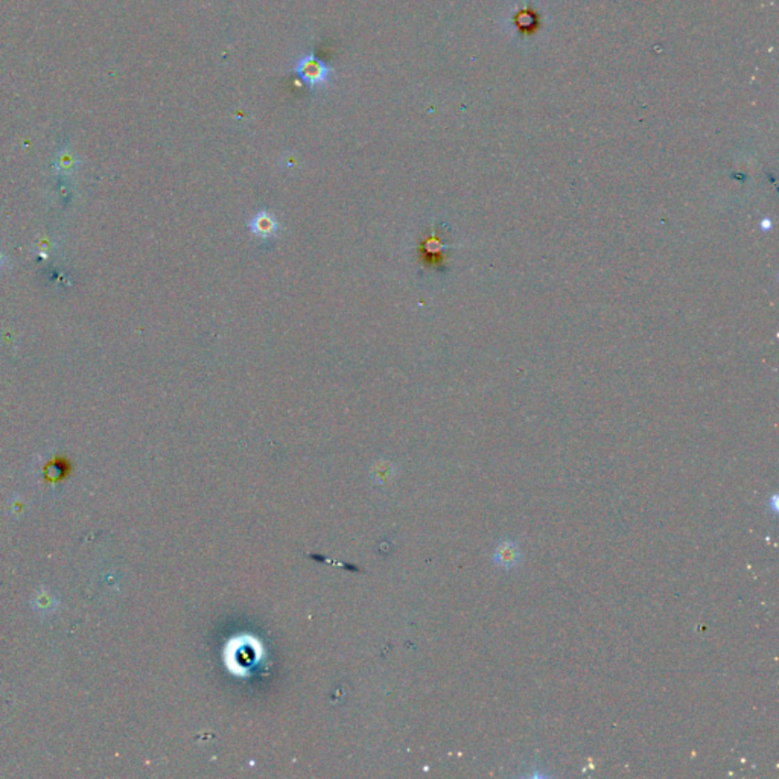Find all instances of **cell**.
<instances>
[{
  "label": "cell",
  "mask_w": 779,
  "mask_h": 779,
  "mask_svg": "<svg viewBox=\"0 0 779 779\" xmlns=\"http://www.w3.org/2000/svg\"><path fill=\"white\" fill-rule=\"evenodd\" d=\"M2 264H3V256H2V253H0V265H2Z\"/></svg>",
  "instance_id": "obj_4"
},
{
  "label": "cell",
  "mask_w": 779,
  "mask_h": 779,
  "mask_svg": "<svg viewBox=\"0 0 779 779\" xmlns=\"http://www.w3.org/2000/svg\"><path fill=\"white\" fill-rule=\"evenodd\" d=\"M495 559H497V562L501 566L511 568L519 562V549L513 542L507 540L504 543H501V545L498 547L497 554H495Z\"/></svg>",
  "instance_id": "obj_3"
},
{
  "label": "cell",
  "mask_w": 779,
  "mask_h": 779,
  "mask_svg": "<svg viewBox=\"0 0 779 779\" xmlns=\"http://www.w3.org/2000/svg\"><path fill=\"white\" fill-rule=\"evenodd\" d=\"M332 72H334V69L323 60L316 58L314 54H307L302 56L296 64L297 77L310 88L321 87L323 84H326L329 77L332 75Z\"/></svg>",
  "instance_id": "obj_1"
},
{
  "label": "cell",
  "mask_w": 779,
  "mask_h": 779,
  "mask_svg": "<svg viewBox=\"0 0 779 779\" xmlns=\"http://www.w3.org/2000/svg\"><path fill=\"white\" fill-rule=\"evenodd\" d=\"M250 230L255 234H257V236L268 238V236H273L275 230H278V223H275V219L271 215L261 212L251 219Z\"/></svg>",
  "instance_id": "obj_2"
}]
</instances>
